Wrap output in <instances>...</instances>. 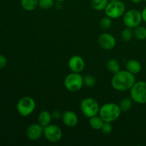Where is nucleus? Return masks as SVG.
Segmentation results:
<instances>
[{"mask_svg": "<svg viewBox=\"0 0 146 146\" xmlns=\"http://www.w3.org/2000/svg\"><path fill=\"white\" fill-rule=\"evenodd\" d=\"M141 14H142V19L143 21H145L146 23V7L143 9L142 12H141Z\"/></svg>", "mask_w": 146, "mask_h": 146, "instance_id": "obj_28", "label": "nucleus"}, {"mask_svg": "<svg viewBox=\"0 0 146 146\" xmlns=\"http://www.w3.org/2000/svg\"><path fill=\"white\" fill-rule=\"evenodd\" d=\"M98 44L100 46L105 50H111L116 44L115 37L108 33H104L98 37Z\"/></svg>", "mask_w": 146, "mask_h": 146, "instance_id": "obj_10", "label": "nucleus"}, {"mask_svg": "<svg viewBox=\"0 0 146 146\" xmlns=\"http://www.w3.org/2000/svg\"><path fill=\"white\" fill-rule=\"evenodd\" d=\"M54 4V0H38V6L44 10H48L52 8Z\"/></svg>", "mask_w": 146, "mask_h": 146, "instance_id": "obj_23", "label": "nucleus"}, {"mask_svg": "<svg viewBox=\"0 0 146 146\" xmlns=\"http://www.w3.org/2000/svg\"><path fill=\"white\" fill-rule=\"evenodd\" d=\"M21 4L24 10L31 11L35 9L38 5V0H21Z\"/></svg>", "mask_w": 146, "mask_h": 146, "instance_id": "obj_16", "label": "nucleus"}, {"mask_svg": "<svg viewBox=\"0 0 146 146\" xmlns=\"http://www.w3.org/2000/svg\"><path fill=\"white\" fill-rule=\"evenodd\" d=\"M121 113V108L116 104L108 103L102 106L99 110V116L104 122H113L118 119Z\"/></svg>", "mask_w": 146, "mask_h": 146, "instance_id": "obj_2", "label": "nucleus"}, {"mask_svg": "<svg viewBox=\"0 0 146 146\" xmlns=\"http://www.w3.org/2000/svg\"><path fill=\"white\" fill-rule=\"evenodd\" d=\"M135 83V75L128 71H119L114 74L111 79V86L118 91L131 90Z\"/></svg>", "mask_w": 146, "mask_h": 146, "instance_id": "obj_1", "label": "nucleus"}, {"mask_svg": "<svg viewBox=\"0 0 146 146\" xmlns=\"http://www.w3.org/2000/svg\"><path fill=\"white\" fill-rule=\"evenodd\" d=\"M81 110L85 116L91 118L99 113L100 106L96 100L92 98H86L81 103Z\"/></svg>", "mask_w": 146, "mask_h": 146, "instance_id": "obj_5", "label": "nucleus"}, {"mask_svg": "<svg viewBox=\"0 0 146 146\" xmlns=\"http://www.w3.org/2000/svg\"><path fill=\"white\" fill-rule=\"evenodd\" d=\"M62 120L64 125L68 127H74L78 122V116L71 111H66L62 115Z\"/></svg>", "mask_w": 146, "mask_h": 146, "instance_id": "obj_13", "label": "nucleus"}, {"mask_svg": "<svg viewBox=\"0 0 146 146\" xmlns=\"http://www.w3.org/2000/svg\"><path fill=\"white\" fill-rule=\"evenodd\" d=\"M56 1H66V0H56Z\"/></svg>", "mask_w": 146, "mask_h": 146, "instance_id": "obj_31", "label": "nucleus"}, {"mask_svg": "<svg viewBox=\"0 0 146 146\" xmlns=\"http://www.w3.org/2000/svg\"><path fill=\"white\" fill-rule=\"evenodd\" d=\"M104 10L107 17L111 19H117L124 15L125 6L121 0L116 1H109Z\"/></svg>", "mask_w": 146, "mask_h": 146, "instance_id": "obj_7", "label": "nucleus"}, {"mask_svg": "<svg viewBox=\"0 0 146 146\" xmlns=\"http://www.w3.org/2000/svg\"><path fill=\"white\" fill-rule=\"evenodd\" d=\"M133 36V31L131 30V28H128V27L124 29L121 32V38L124 41H131Z\"/></svg>", "mask_w": 146, "mask_h": 146, "instance_id": "obj_22", "label": "nucleus"}, {"mask_svg": "<svg viewBox=\"0 0 146 146\" xmlns=\"http://www.w3.org/2000/svg\"><path fill=\"white\" fill-rule=\"evenodd\" d=\"M51 119H52V115L47 111H41L38 116V123L41 124L43 127H45L50 124Z\"/></svg>", "mask_w": 146, "mask_h": 146, "instance_id": "obj_15", "label": "nucleus"}, {"mask_svg": "<svg viewBox=\"0 0 146 146\" xmlns=\"http://www.w3.org/2000/svg\"><path fill=\"white\" fill-rule=\"evenodd\" d=\"M106 67L109 71H111L113 74H115L118 71H120V64L117 60L110 59L108 60L106 64Z\"/></svg>", "mask_w": 146, "mask_h": 146, "instance_id": "obj_20", "label": "nucleus"}, {"mask_svg": "<svg viewBox=\"0 0 146 146\" xmlns=\"http://www.w3.org/2000/svg\"><path fill=\"white\" fill-rule=\"evenodd\" d=\"M104 121H103L102 118L100 116H93L90 118L89 119V124L92 128L94 130H101L104 125Z\"/></svg>", "mask_w": 146, "mask_h": 146, "instance_id": "obj_17", "label": "nucleus"}, {"mask_svg": "<svg viewBox=\"0 0 146 146\" xmlns=\"http://www.w3.org/2000/svg\"><path fill=\"white\" fill-rule=\"evenodd\" d=\"M84 84L87 87H92L96 84V78L91 75H86L84 77Z\"/></svg>", "mask_w": 146, "mask_h": 146, "instance_id": "obj_25", "label": "nucleus"}, {"mask_svg": "<svg viewBox=\"0 0 146 146\" xmlns=\"http://www.w3.org/2000/svg\"><path fill=\"white\" fill-rule=\"evenodd\" d=\"M64 86L71 92L78 91L84 86V77L79 73L73 72L69 74L65 78Z\"/></svg>", "mask_w": 146, "mask_h": 146, "instance_id": "obj_4", "label": "nucleus"}, {"mask_svg": "<svg viewBox=\"0 0 146 146\" xmlns=\"http://www.w3.org/2000/svg\"><path fill=\"white\" fill-rule=\"evenodd\" d=\"M120 1V0H109V1Z\"/></svg>", "mask_w": 146, "mask_h": 146, "instance_id": "obj_30", "label": "nucleus"}, {"mask_svg": "<svg viewBox=\"0 0 146 146\" xmlns=\"http://www.w3.org/2000/svg\"><path fill=\"white\" fill-rule=\"evenodd\" d=\"M26 134L31 141L38 140L44 135V127L39 123H33L28 127Z\"/></svg>", "mask_w": 146, "mask_h": 146, "instance_id": "obj_11", "label": "nucleus"}, {"mask_svg": "<svg viewBox=\"0 0 146 146\" xmlns=\"http://www.w3.org/2000/svg\"><path fill=\"white\" fill-rule=\"evenodd\" d=\"M109 0H91L92 7L96 11H101L105 9Z\"/></svg>", "mask_w": 146, "mask_h": 146, "instance_id": "obj_18", "label": "nucleus"}, {"mask_svg": "<svg viewBox=\"0 0 146 146\" xmlns=\"http://www.w3.org/2000/svg\"><path fill=\"white\" fill-rule=\"evenodd\" d=\"M131 1L133 3H135V4H138V3L141 2V0H131Z\"/></svg>", "mask_w": 146, "mask_h": 146, "instance_id": "obj_29", "label": "nucleus"}, {"mask_svg": "<svg viewBox=\"0 0 146 146\" xmlns=\"http://www.w3.org/2000/svg\"><path fill=\"white\" fill-rule=\"evenodd\" d=\"M126 68L127 71L135 75L141 72L142 66H141V63L135 59H131L127 62Z\"/></svg>", "mask_w": 146, "mask_h": 146, "instance_id": "obj_14", "label": "nucleus"}, {"mask_svg": "<svg viewBox=\"0 0 146 146\" xmlns=\"http://www.w3.org/2000/svg\"><path fill=\"white\" fill-rule=\"evenodd\" d=\"M7 64V59L4 56L0 54V69L4 68Z\"/></svg>", "mask_w": 146, "mask_h": 146, "instance_id": "obj_27", "label": "nucleus"}, {"mask_svg": "<svg viewBox=\"0 0 146 146\" xmlns=\"http://www.w3.org/2000/svg\"><path fill=\"white\" fill-rule=\"evenodd\" d=\"M85 61L80 56H73L68 61V67L72 72H81L85 68Z\"/></svg>", "mask_w": 146, "mask_h": 146, "instance_id": "obj_12", "label": "nucleus"}, {"mask_svg": "<svg viewBox=\"0 0 146 146\" xmlns=\"http://www.w3.org/2000/svg\"><path fill=\"white\" fill-rule=\"evenodd\" d=\"M133 34L138 40H145L146 38V28L143 26H138L133 31Z\"/></svg>", "mask_w": 146, "mask_h": 146, "instance_id": "obj_19", "label": "nucleus"}, {"mask_svg": "<svg viewBox=\"0 0 146 146\" xmlns=\"http://www.w3.org/2000/svg\"><path fill=\"white\" fill-rule=\"evenodd\" d=\"M36 108L35 101L31 97L24 96L18 101L17 109L19 113L24 117L29 116Z\"/></svg>", "mask_w": 146, "mask_h": 146, "instance_id": "obj_6", "label": "nucleus"}, {"mask_svg": "<svg viewBox=\"0 0 146 146\" xmlns=\"http://www.w3.org/2000/svg\"><path fill=\"white\" fill-rule=\"evenodd\" d=\"M44 135L49 142L57 143L62 138L63 133L58 125L50 123L44 127Z\"/></svg>", "mask_w": 146, "mask_h": 146, "instance_id": "obj_9", "label": "nucleus"}, {"mask_svg": "<svg viewBox=\"0 0 146 146\" xmlns=\"http://www.w3.org/2000/svg\"><path fill=\"white\" fill-rule=\"evenodd\" d=\"M131 98L137 104H146V81H135L131 88Z\"/></svg>", "mask_w": 146, "mask_h": 146, "instance_id": "obj_3", "label": "nucleus"}, {"mask_svg": "<svg viewBox=\"0 0 146 146\" xmlns=\"http://www.w3.org/2000/svg\"><path fill=\"white\" fill-rule=\"evenodd\" d=\"M101 131L104 134H110L113 131V125L110 122H104Z\"/></svg>", "mask_w": 146, "mask_h": 146, "instance_id": "obj_26", "label": "nucleus"}, {"mask_svg": "<svg viewBox=\"0 0 146 146\" xmlns=\"http://www.w3.org/2000/svg\"><path fill=\"white\" fill-rule=\"evenodd\" d=\"M145 1H146V0H145Z\"/></svg>", "mask_w": 146, "mask_h": 146, "instance_id": "obj_32", "label": "nucleus"}, {"mask_svg": "<svg viewBox=\"0 0 146 146\" xmlns=\"http://www.w3.org/2000/svg\"><path fill=\"white\" fill-rule=\"evenodd\" d=\"M111 25H112L111 18L108 17H104L103 19H101V21H100V26L104 29H108L111 27Z\"/></svg>", "mask_w": 146, "mask_h": 146, "instance_id": "obj_24", "label": "nucleus"}, {"mask_svg": "<svg viewBox=\"0 0 146 146\" xmlns=\"http://www.w3.org/2000/svg\"><path fill=\"white\" fill-rule=\"evenodd\" d=\"M141 12L136 9H131L125 12L123 16V23L127 27L135 29L142 22Z\"/></svg>", "mask_w": 146, "mask_h": 146, "instance_id": "obj_8", "label": "nucleus"}, {"mask_svg": "<svg viewBox=\"0 0 146 146\" xmlns=\"http://www.w3.org/2000/svg\"><path fill=\"white\" fill-rule=\"evenodd\" d=\"M133 105V100L131 98H124L121 100L120 102V108H121V111L123 112H127L129 110H131V107Z\"/></svg>", "mask_w": 146, "mask_h": 146, "instance_id": "obj_21", "label": "nucleus"}]
</instances>
